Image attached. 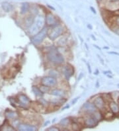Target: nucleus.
I'll list each match as a JSON object with an SVG mask.
<instances>
[{"label":"nucleus","mask_w":119,"mask_h":131,"mask_svg":"<svg viewBox=\"0 0 119 131\" xmlns=\"http://www.w3.org/2000/svg\"><path fill=\"white\" fill-rule=\"evenodd\" d=\"M47 58L50 62L55 64H61L64 62V58L56 50H51L47 54Z\"/></svg>","instance_id":"obj_1"},{"label":"nucleus","mask_w":119,"mask_h":131,"mask_svg":"<svg viewBox=\"0 0 119 131\" xmlns=\"http://www.w3.org/2000/svg\"><path fill=\"white\" fill-rule=\"evenodd\" d=\"M45 23H46V21H45V18L43 17H38L36 18L34 23H33L31 27H30V30H29L30 34H32V35H35L37 33H38L41 31V30L44 28L43 27H44Z\"/></svg>","instance_id":"obj_2"},{"label":"nucleus","mask_w":119,"mask_h":131,"mask_svg":"<svg viewBox=\"0 0 119 131\" xmlns=\"http://www.w3.org/2000/svg\"><path fill=\"white\" fill-rule=\"evenodd\" d=\"M47 35V28H44L31 38V42L35 45H39Z\"/></svg>","instance_id":"obj_3"},{"label":"nucleus","mask_w":119,"mask_h":131,"mask_svg":"<svg viewBox=\"0 0 119 131\" xmlns=\"http://www.w3.org/2000/svg\"><path fill=\"white\" fill-rule=\"evenodd\" d=\"M63 32V27L61 25H58L56 26L54 28H53L52 30H51V32H50L48 36L50 39L52 40H54L55 39H56Z\"/></svg>","instance_id":"obj_4"},{"label":"nucleus","mask_w":119,"mask_h":131,"mask_svg":"<svg viewBox=\"0 0 119 131\" xmlns=\"http://www.w3.org/2000/svg\"><path fill=\"white\" fill-rule=\"evenodd\" d=\"M41 82H42V84L48 87H53L56 85L57 80L54 77L46 76L42 78Z\"/></svg>","instance_id":"obj_5"},{"label":"nucleus","mask_w":119,"mask_h":131,"mask_svg":"<svg viewBox=\"0 0 119 131\" xmlns=\"http://www.w3.org/2000/svg\"><path fill=\"white\" fill-rule=\"evenodd\" d=\"M98 119L93 115V114H91L87 119L85 120V125L87 127L89 128H92V127H95L97 125L98 123Z\"/></svg>","instance_id":"obj_6"},{"label":"nucleus","mask_w":119,"mask_h":131,"mask_svg":"<svg viewBox=\"0 0 119 131\" xmlns=\"http://www.w3.org/2000/svg\"><path fill=\"white\" fill-rule=\"evenodd\" d=\"M83 109L85 111H86L89 115L93 114L97 111V107L94 105V103H85L83 105Z\"/></svg>","instance_id":"obj_7"},{"label":"nucleus","mask_w":119,"mask_h":131,"mask_svg":"<svg viewBox=\"0 0 119 131\" xmlns=\"http://www.w3.org/2000/svg\"><path fill=\"white\" fill-rule=\"evenodd\" d=\"M62 71L63 74L67 79H69L73 74V69L72 68V67L68 65L63 67Z\"/></svg>","instance_id":"obj_8"},{"label":"nucleus","mask_w":119,"mask_h":131,"mask_svg":"<svg viewBox=\"0 0 119 131\" xmlns=\"http://www.w3.org/2000/svg\"><path fill=\"white\" fill-rule=\"evenodd\" d=\"M46 24L48 26H53L57 23V19L54 15L51 13H48L45 17Z\"/></svg>","instance_id":"obj_9"},{"label":"nucleus","mask_w":119,"mask_h":131,"mask_svg":"<svg viewBox=\"0 0 119 131\" xmlns=\"http://www.w3.org/2000/svg\"><path fill=\"white\" fill-rule=\"evenodd\" d=\"M18 129L21 131H36L38 130L35 126L29 125H24V124H21L19 125L18 127Z\"/></svg>","instance_id":"obj_10"},{"label":"nucleus","mask_w":119,"mask_h":131,"mask_svg":"<svg viewBox=\"0 0 119 131\" xmlns=\"http://www.w3.org/2000/svg\"><path fill=\"white\" fill-rule=\"evenodd\" d=\"M93 103L94 105L97 107V108L99 109H103L105 107V101H104V99L101 97H97L94 99L93 101Z\"/></svg>","instance_id":"obj_11"},{"label":"nucleus","mask_w":119,"mask_h":131,"mask_svg":"<svg viewBox=\"0 0 119 131\" xmlns=\"http://www.w3.org/2000/svg\"><path fill=\"white\" fill-rule=\"evenodd\" d=\"M50 94L54 96H56V97H64L66 95V93L62 89H54L51 91Z\"/></svg>","instance_id":"obj_12"},{"label":"nucleus","mask_w":119,"mask_h":131,"mask_svg":"<svg viewBox=\"0 0 119 131\" xmlns=\"http://www.w3.org/2000/svg\"><path fill=\"white\" fill-rule=\"evenodd\" d=\"M109 107L111 109V111L113 113H117L119 112V107L117 103L114 101H111L109 103Z\"/></svg>","instance_id":"obj_13"},{"label":"nucleus","mask_w":119,"mask_h":131,"mask_svg":"<svg viewBox=\"0 0 119 131\" xmlns=\"http://www.w3.org/2000/svg\"><path fill=\"white\" fill-rule=\"evenodd\" d=\"M30 9V5L28 3H23L21 7V14H25Z\"/></svg>","instance_id":"obj_14"},{"label":"nucleus","mask_w":119,"mask_h":131,"mask_svg":"<svg viewBox=\"0 0 119 131\" xmlns=\"http://www.w3.org/2000/svg\"><path fill=\"white\" fill-rule=\"evenodd\" d=\"M19 101L24 105H28L30 103V100L28 99V97H26V95H20L19 97Z\"/></svg>","instance_id":"obj_15"},{"label":"nucleus","mask_w":119,"mask_h":131,"mask_svg":"<svg viewBox=\"0 0 119 131\" xmlns=\"http://www.w3.org/2000/svg\"><path fill=\"white\" fill-rule=\"evenodd\" d=\"M68 38L67 36H63L62 38H61L60 40L57 42V45L60 46V47H64L68 43Z\"/></svg>","instance_id":"obj_16"},{"label":"nucleus","mask_w":119,"mask_h":131,"mask_svg":"<svg viewBox=\"0 0 119 131\" xmlns=\"http://www.w3.org/2000/svg\"><path fill=\"white\" fill-rule=\"evenodd\" d=\"M2 7L3 10L5 11L6 12H9L13 9V6L10 3L7 2H3L2 3Z\"/></svg>","instance_id":"obj_17"},{"label":"nucleus","mask_w":119,"mask_h":131,"mask_svg":"<svg viewBox=\"0 0 119 131\" xmlns=\"http://www.w3.org/2000/svg\"><path fill=\"white\" fill-rule=\"evenodd\" d=\"M32 91L34 92V93L36 95V96H38V97H41L43 94V93L40 90V89L37 88L35 86L32 87Z\"/></svg>","instance_id":"obj_18"},{"label":"nucleus","mask_w":119,"mask_h":131,"mask_svg":"<svg viewBox=\"0 0 119 131\" xmlns=\"http://www.w3.org/2000/svg\"><path fill=\"white\" fill-rule=\"evenodd\" d=\"M34 23V19L32 17H29L25 20V26H32V25Z\"/></svg>","instance_id":"obj_19"},{"label":"nucleus","mask_w":119,"mask_h":131,"mask_svg":"<svg viewBox=\"0 0 119 131\" xmlns=\"http://www.w3.org/2000/svg\"><path fill=\"white\" fill-rule=\"evenodd\" d=\"M60 125L63 126V127H66L70 125V119L66 118V119H64L63 120L60 122Z\"/></svg>","instance_id":"obj_20"},{"label":"nucleus","mask_w":119,"mask_h":131,"mask_svg":"<svg viewBox=\"0 0 119 131\" xmlns=\"http://www.w3.org/2000/svg\"><path fill=\"white\" fill-rule=\"evenodd\" d=\"M39 89H40V90H41L43 93H47V92H48L50 88H49V87L47 86V85H41V87H40Z\"/></svg>","instance_id":"obj_21"},{"label":"nucleus","mask_w":119,"mask_h":131,"mask_svg":"<svg viewBox=\"0 0 119 131\" xmlns=\"http://www.w3.org/2000/svg\"><path fill=\"white\" fill-rule=\"evenodd\" d=\"M6 116L9 119H13V118L16 117L17 115L16 113H14V112H12V111H9V112L6 113Z\"/></svg>","instance_id":"obj_22"},{"label":"nucleus","mask_w":119,"mask_h":131,"mask_svg":"<svg viewBox=\"0 0 119 131\" xmlns=\"http://www.w3.org/2000/svg\"><path fill=\"white\" fill-rule=\"evenodd\" d=\"M50 76L54 77V78L59 76L58 72H56V71H54V70L51 71L50 73Z\"/></svg>","instance_id":"obj_23"},{"label":"nucleus","mask_w":119,"mask_h":131,"mask_svg":"<svg viewBox=\"0 0 119 131\" xmlns=\"http://www.w3.org/2000/svg\"><path fill=\"white\" fill-rule=\"evenodd\" d=\"M47 131H60V129H58V128H57V127H50V128H48V129H47Z\"/></svg>","instance_id":"obj_24"},{"label":"nucleus","mask_w":119,"mask_h":131,"mask_svg":"<svg viewBox=\"0 0 119 131\" xmlns=\"http://www.w3.org/2000/svg\"><path fill=\"white\" fill-rule=\"evenodd\" d=\"M40 101H41V103L42 105H47V101H46L45 99H43V98H41V99H40Z\"/></svg>","instance_id":"obj_25"},{"label":"nucleus","mask_w":119,"mask_h":131,"mask_svg":"<svg viewBox=\"0 0 119 131\" xmlns=\"http://www.w3.org/2000/svg\"><path fill=\"white\" fill-rule=\"evenodd\" d=\"M116 23L118 26H119V17H118L116 19Z\"/></svg>","instance_id":"obj_26"},{"label":"nucleus","mask_w":119,"mask_h":131,"mask_svg":"<svg viewBox=\"0 0 119 131\" xmlns=\"http://www.w3.org/2000/svg\"><path fill=\"white\" fill-rule=\"evenodd\" d=\"M79 99V97H77V98H75V99L73 100V101H72V104H74L75 103H76V101H77Z\"/></svg>","instance_id":"obj_27"},{"label":"nucleus","mask_w":119,"mask_h":131,"mask_svg":"<svg viewBox=\"0 0 119 131\" xmlns=\"http://www.w3.org/2000/svg\"><path fill=\"white\" fill-rule=\"evenodd\" d=\"M90 9H91V10L92 11H93V12L95 13V14H96V11L94 9V8H93V7H90Z\"/></svg>","instance_id":"obj_28"},{"label":"nucleus","mask_w":119,"mask_h":131,"mask_svg":"<svg viewBox=\"0 0 119 131\" xmlns=\"http://www.w3.org/2000/svg\"><path fill=\"white\" fill-rule=\"evenodd\" d=\"M88 69L89 70V73H91V68H90V66H89V65H88Z\"/></svg>","instance_id":"obj_29"},{"label":"nucleus","mask_w":119,"mask_h":131,"mask_svg":"<svg viewBox=\"0 0 119 131\" xmlns=\"http://www.w3.org/2000/svg\"><path fill=\"white\" fill-rule=\"evenodd\" d=\"M110 54H117V55H119V53L117 52H109Z\"/></svg>","instance_id":"obj_30"},{"label":"nucleus","mask_w":119,"mask_h":131,"mask_svg":"<svg viewBox=\"0 0 119 131\" xmlns=\"http://www.w3.org/2000/svg\"><path fill=\"white\" fill-rule=\"evenodd\" d=\"M111 74V72H104V74Z\"/></svg>","instance_id":"obj_31"},{"label":"nucleus","mask_w":119,"mask_h":131,"mask_svg":"<svg viewBox=\"0 0 119 131\" xmlns=\"http://www.w3.org/2000/svg\"><path fill=\"white\" fill-rule=\"evenodd\" d=\"M87 26H88V28H89L90 29H92V26H91V25H87Z\"/></svg>","instance_id":"obj_32"},{"label":"nucleus","mask_w":119,"mask_h":131,"mask_svg":"<svg viewBox=\"0 0 119 131\" xmlns=\"http://www.w3.org/2000/svg\"><path fill=\"white\" fill-rule=\"evenodd\" d=\"M48 7H50V8L51 9H52V10H55V9L54 8V7H52L50 6V5H48Z\"/></svg>","instance_id":"obj_33"},{"label":"nucleus","mask_w":119,"mask_h":131,"mask_svg":"<svg viewBox=\"0 0 119 131\" xmlns=\"http://www.w3.org/2000/svg\"><path fill=\"white\" fill-rule=\"evenodd\" d=\"M107 76L109 77L110 78H112V76H109V75H107Z\"/></svg>","instance_id":"obj_34"},{"label":"nucleus","mask_w":119,"mask_h":131,"mask_svg":"<svg viewBox=\"0 0 119 131\" xmlns=\"http://www.w3.org/2000/svg\"><path fill=\"white\" fill-rule=\"evenodd\" d=\"M118 101H119V99H118Z\"/></svg>","instance_id":"obj_35"}]
</instances>
